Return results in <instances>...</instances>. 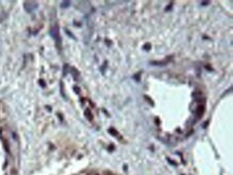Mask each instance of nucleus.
<instances>
[{
	"mask_svg": "<svg viewBox=\"0 0 233 175\" xmlns=\"http://www.w3.org/2000/svg\"><path fill=\"white\" fill-rule=\"evenodd\" d=\"M51 35H53V38L55 40H56V42L58 43H60V38H59V31H58V26H56L55 28L54 29H52V31H51Z\"/></svg>",
	"mask_w": 233,
	"mask_h": 175,
	"instance_id": "1",
	"label": "nucleus"
},
{
	"mask_svg": "<svg viewBox=\"0 0 233 175\" xmlns=\"http://www.w3.org/2000/svg\"><path fill=\"white\" fill-rule=\"evenodd\" d=\"M37 3L35 2H25V9L27 12H32L35 9H37Z\"/></svg>",
	"mask_w": 233,
	"mask_h": 175,
	"instance_id": "2",
	"label": "nucleus"
},
{
	"mask_svg": "<svg viewBox=\"0 0 233 175\" xmlns=\"http://www.w3.org/2000/svg\"><path fill=\"white\" fill-rule=\"evenodd\" d=\"M171 59H172V56H171L169 59H166V60H162V61H150V65H153V66H161V67H162V66H166L167 63L171 60Z\"/></svg>",
	"mask_w": 233,
	"mask_h": 175,
	"instance_id": "3",
	"label": "nucleus"
},
{
	"mask_svg": "<svg viewBox=\"0 0 233 175\" xmlns=\"http://www.w3.org/2000/svg\"><path fill=\"white\" fill-rule=\"evenodd\" d=\"M203 113H204V106H203V105H199V106L197 107V111H196L197 116L201 117L203 115Z\"/></svg>",
	"mask_w": 233,
	"mask_h": 175,
	"instance_id": "4",
	"label": "nucleus"
},
{
	"mask_svg": "<svg viewBox=\"0 0 233 175\" xmlns=\"http://www.w3.org/2000/svg\"><path fill=\"white\" fill-rule=\"evenodd\" d=\"M85 116L87 117V119H88V120H92V114H91L90 110H88V109L85 111Z\"/></svg>",
	"mask_w": 233,
	"mask_h": 175,
	"instance_id": "5",
	"label": "nucleus"
},
{
	"mask_svg": "<svg viewBox=\"0 0 233 175\" xmlns=\"http://www.w3.org/2000/svg\"><path fill=\"white\" fill-rule=\"evenodd\" d=\"M109 132L111 133L112 136H117V131L115 130L114 128H110V129H109Z\"/></svg>",
	"mask_w": 233,
	"mask_h": 175,
	"instance_id": "6",
	"label": "nucleus"
},
{
	"mask_svg": "<svg viewBox=\"0 0 233 175\" xmlns=\"http://www.w3.org/2000/svg\"><path fill=\"white\" fill-rule=\"evenodd\" d=\"M143 48H144L145 51H149V49L152 48V45H150V43H145L144 46H143Z\"/></svg>",
	"mask_w": 233,
	"mask_h": 175,
	"instance_id": "7",
	"label": "nucleus"
},
{
	"mask_svg": "<svg viewBox=\"0 0 233 175\" xmlns=\"http://www.w3.org/2000/svg\"><path fill=\"white\" fill-rule=\"evenodd\" d=\"M70 5V1H63L61 2V8H68Z\"/></svg>",
	"mask_w": 233,
	"mask_h": 175,
	"instance_id": "8",
	"label": "nucleus"
},
{
	"mask_svg": "<svg viewBox=\"0 0 233 175\" xmlns=\"http://www.w3.org/2000/svg\"><path fill=\"white\" fill-rule=\"evenodd\" d=\"M144 98H145V99H147V101H148V102L150 103V104H152V105H154V102H153V101H152V99L149 98L148 96H144Z\"/></svg>",
	"mask_w": 233,
	"mask_h": 175,
	"instance_id": "9",
	"label": "nucleus"
},
{
	"mask_svg": "<svg viewBox=\"0 0 233 175\" xmlns=\"http://www.w3.org/2000/svg\"><path fill=\"white\" fill-rule=\"evenodd\" d=\"M140 73H138V74H136V75H134V76H133V79H135V81H138V82H139V81H140Z\"/></svg>",
	"mask_w": 233,
	"mask_h": 175,
	"instance_id": "10",
	"label": "nucleus"
},
{
	"mask_svg": "<svg viewBox=\"0 0 233 175\" xmlns=\"http://www.w3.org/2000/svg\"><path fill=\"white\" fill-rule=\"evenodd\" d=\"M207 4H210V1H202V2H201V5H204V7Z\"/></svg>",
	"mask_w": 233,
	"mask_h": 175,
	"instance_id": "11",
	"label": "nucleus"
},
{
	"mask_svg": "<svg viewBox=\"0 0 233 175\" xmlns=\"http://www.w3.org/2000/svg\"><path fill=\"white\" fill-rule=\"evenodd\" d=\"M205 69L207 71H212V67H210V65H206L205 66Z\"/></svg>",
	"mask_w": 233,
	"mask_h": 175,
	"instance_id": "12",
	"label": "nucleus"
},
{
	"mask_svg": "<svg viewBox=\"0 0 233 175\" xmlns=\"http://www.w3.org/2000/svg\"><path fill=\"white\" fill-rule=\"evenodd\" d=\"M39 83H40V85H41V86H42V87H44V86H45L44 81H42V79H40V81H39Z\"/></svg>",
	"mask_w": 233,
	"mask_h": 175,
	"instance_id": "13",
	"label": "nucleus"
},
{
	"mask_svg": "<svg viewBox=\"0 0 233 175\" xmlns=\"http://www.w3.org/2000/svg\"><path fill=\"white\" fill-rule=\"evenodd\" d=\"M172 4H173V3H170V4H169V7H167V9H166V11H168V10H170V9H171V8H172Z\"/></svg>",
	"mask_w": 233,
	"mask_h": 175,
	"instance_id": "14",
	"label": "nucleus"
},
{
	"mask_svg": "<svg viewBox=\"0 0 233 175\" xmlns=\"http://www.w3.org/2000/svg\"><path fill=\"white\" fill-rule=\"evenodd\" d=\"M74 89H75V90H76V92H79V89L77 88V87H74Z\"/></svg>",
	"mask_w": 233,
	"mask_h": 175,
	"instance_id": "15",
	"label": "nucleus"
}]
</instances>
